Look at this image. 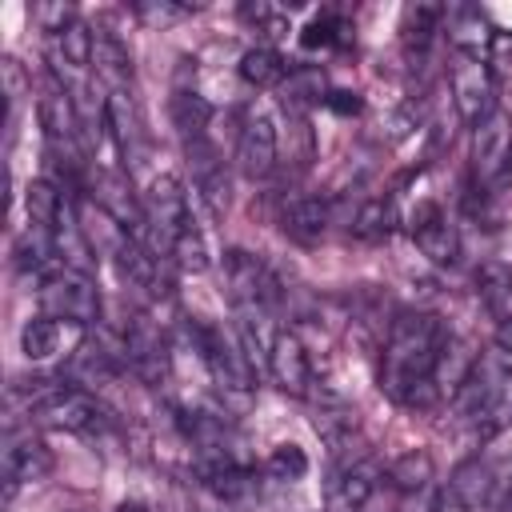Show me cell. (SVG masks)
I'll list each match as a JSON object with an SVG mask.
<instances>
[{"label": "cell", "mask_w": 512, "mask_h": 512, "mask_svg": "<svg viewBox=\"0 0 512 512\" xmlns=\"http://www.w3.org/2000/svg\"><path fill=\"white\" fill-rule=\"evenodd\" d=\"M448 340H452V332L432 312L396 316L388 328V340H384V356H380V388L396 404H404V396L420 380H436V364H440Z\"/></svg>", "instance_id": "1"}, {"label": "cell", "mask_w": 512, "mask_h": 512, "mask_svg": "<svg viewBox=\"0 0 512 512\" xmlns=\"http://www.w3.org/2000/svg\"><path fill=\"white\" fill-rule=\"evenodd\" d=\"M140 204H144V232H140L136 240H140L144 248H152V244L168 248V244L192 224L184 184H180L172 172L152 176L148 188H144V196H140ZM152 252H156V248H152Z\"/></svg>", "instance_id": "2"}, {"label": "cell", "mask_w": 512, "mask_h": 512, "mask_svg": "<svg viewBox=\"0 0 512 512\" xmlns=\"http://www.w3.org/2000/svg\"><path fill=\"white\" fill-rule=\"evenodd\" d=\"M36 300H40V312L52 320H68V324L100 320V288L92 284L88 272H76V268L48 272L36 288Z\"/></svg>", "instance_id": "3"}, {"label": "cell", "mask_w": 512, "mask_h": 512, "mask_svg": "<svg viewBox=\"0 0 512 512\" xmlns=\"http://www.w3.org/2000/svg\"><path fill=\"white\" fill-rule=\"evenodd\" d=\"M224 284H228V296L236 300V308L244 316H264V312H272L280 304L276 272L260 256H252L244 248H228L224 252Z\"/></svg>", "instance_id": "4"}, {"label": "cell", "mask_w": 512, "mask_h": 512, "mask_svg": "<svg viewBox=\"0 0 512 512\" xmlns=\"http://www.w3.org/2000/svg\"><path fill=\"white\" fill-rule=\"evenodd\" d=\"M120 348H124V368L140 380V384H164L172 372V344L164 336V328L148 316H132L120 332Z\"/></svg>", "instance_id": "5"}, {"label": "cell", "mask_w": 512, "mask_h": 512, "mask_svg": "<svg viewBox=\"0 0 512 512\" xmlns=\"http://www.w3.org/2000/svg\"><path fill=\"white\" fill-rule=\"evenodd\" d=\"M448 88H452V104H456L460 120L472 124V128L496 108V80H492V68H488L484 56L452 52V64H448Z\"/></svg>", "instance_id": "6"}, {"label": "cell", "mask_w": 512, "mask_h": 512, "mask_svg": "<svg viewBox=\"0 0 512 512\" xmlns=\"http://www.w3.org/2000/svg\"><path fill=\"white\" fill-rule=\"evenodd\" d=\"M28 416L48 428H64V432H100L104 428V408L96 404V396L88 388H76L64 380H52V388L36 400V408Z\"/></svg>", "instance_id": "7"}, {"label": "cell", "mask_w": 512, "mask_h": 512, "mask_svg": "<svg viewBox=\"0 0 512 512\" xmlns=\"http://www.w3.org/2000/svg\"><path fill=\"white\" fill-rule=\"evenodd\" d=\"M500 476L484 456H468L448 476V488L440 492V512H476L500 500Z\"/></svg>", "instance_id": "8"}, {"label": "cell", "mask_w": 512, "mask_h": 512, "mask_svg": "<svg viewBox=\"0 0 512 512\" xmlns=\"http://www.w3.org/2000/svg\"><path fill=\"white\" fill-rule=\"evenodd\" d=\"M512 160V116L504 108H492L476 128H472V172L476 184L488 188L508 172Z\"/></svg>", "instance_id": "9"}, {"label": "cell", "mask_w": 512, "mask_h": 512, "mask_svg": "<svg viewBox=\"0 0 512 512\" xmlns=\"http://www.w3.org/2000/svg\"><path fill=\"white\" fill-rule=\"evenodd\" d=\"M408 232L416 240V248L432 260V264H456L460 256V236L456 224L444 216V208L436 200H420L408 216Z\"/></svg>", "instance_id": "10"}, {"label": "cell", "mask_w": 512, "mask_h": 512, "mask_svg": "<svg viewBox=\"0 0 512 512\" xmlns=\"http://www.w3.org/2000/svg\"><path fill=\"white\" fill-rule=\"evenodd\" d=\"M264 364H268L272 380H276L288 396H308V392H312V360H308V348L300 344L296 332L276 328Z\"/></svg>", "instance_id": "11"}, {"label": "cell", "mask_w": 512, "mask_h": 512, "mask_svg": "<svg viewBox=\"0 0 512 512\" xmlns=\"http://www.w3.org/2000/svg\"><path fill=\"white\" fill-rule=\"evenodd\" d=\"M52 448L28 428V432H8L4 444V480H8V496L16 492V484H36L52 472Z\"/></svg>", "instance_id": "12"}, {"label": "cell", "mask_w": 512, "mask_h": 512, "mask_svg": "<svg viewBox=\"0 0 512 512\" xmlns=\"http://www.w3.org/2000/svg\"><path fill=\"white\" fill-rule=\"evenodd\" d=\"M236 168L248 180H264L276 168V128L268 116H248L236 140Z\"/></svg>", "instance_id": "13"}, {"label": "cell", "mask_w": 512, "mask_h": 512, "mask_svg": "<svg viewBox=\"0 0 512 512\" xmlns=\"http://www.w3.org/2000/svg\"><path fill=\"white\" fill-rule=\"evenodd\" d=\"M372 488H376V468L348 460V464L332 468L324 504H328V512H364V504L372 500Z\"/></svg>", "instance_id": "14"}, {"label": "cell", "mask_w": 512, "mask_h": 512, "mask_svg": "<svg viewBox=\"0 0 512 512\" xmlns=\"http://www.w3.org/2000/svg\"><path fill=\"white\" fill-rule=\"evenodd\" d=\"M184 156H188V168H192V180H196L204 204L220 216V212L228 208V172H224V160L216 156L212 140L184 144Z\"/></svg>", "instance_id": "15"}, {"label": "cell", "mask_w": 512, "mask_h": 512, "mask_svg": "<svg viewBox=\"0 0 512 512\" xmlns=\"http://www.w3.org/2000/svg\"><path fill=\"white\" fill-rule=\"evenodd\" d=\"M36 116H40V128L48 132L52 144H76L80 140V112H76V100L68 88L48 84L36 100Z\"/></svg>", "instance_id": "16"}, {"label": "cell", "mask_w": 512, "mask_h": 512, "mask_svg": "<svg viewBox=\"0 0 512 512\" xmlns=\"http://www.w3.org/2000/svg\"><path fill=\"white\" fill-rule=\"evenodd\" d=\"M328 76L320 64H288V76L280 84V104L288 116H304L312 104L328 100Z\"/></svg>", "instance_id": "17"}, {"label": "cell", "mask_w": 512, "mask_h": 512, "mask_svg": "<svg viewBox=\"0 0 512 512\" xmlns=\"http://www.w3.org/2000/svg\"><path fill=\"white\" fill-rule=\"evenodd\" d=\"M328 220H332V212H328V200H320V196H296L280 212V228L296 244H316L328 232Z\"/></svg>", "instance_id": "18"}, {"label": "cell", "mask_w": 512, "mask_h": 512, "mask_svg": "<svg viewBox=\"0 0 512 512\" xmlns=\"http://www.w3.org/2000/svg\"><path fill=\"white\" fill-rule=\"evenodd\" d=\"M440 28H444V8L440 4H408L404 16H400V40H404L408 60H424Z\"/></svg>", "instance_id": "19"}, {"label": "cell", "mask_w": 512, "mask_h": 512, "mask_svg": "<svg viewBox=\"0 0 512 512\" xmlns=\"http://www.w3.org/2000/svg\"><path fill=\"white\" fill-rule=\"evenodd\" d=\"M108 132L116 136V144H120V152L128 160H140V152H144V120H140V108H136L128 88L108 96Z\"/></svg>", "instance_id": "20"}, {"label": "cell", "mask_w": 512, "mask_h": 512, "mask_svg": "<svg viewBox=\"0 0 512 512\" xmlns=\"http://www.w3.org/2000/svg\"><path fill=\"white\" fill-rule=\"evenodd\" d=\"M92 68H96V76H100L112 92H124V88L132 84V56H128V48H124V40L112 36V32H96Z\"/></svg>", "instance_id": "21"}, {"label": "cell", "mask_w": 512, "mask_h": 512, "mask_svg": "<svg viewBox=\"0 0 512 512\" xmlns=\"http://www.w3.org/2000/svg\"><path fill=\"white\" fill-rule=\"evenodd\" d=\"M24 208H28V220H32V224L56 232V224L72 212V200H68V192H64L56 180H32V184L24 188Z\"/></svg>", "instance_id": "22"}, {"label": "cell", "mask_w": 512, "mask_h": 512, "mask_svg": "<svg viewBox=\"0 0 512 512\" xmlns=\"http://www.w3.org/2000/svg\"><path fill=\"white\" fill-rule=\"evenodd\" d=\"M168 112H172V124H176V132H180V140H184V144L208 140V124H212V104H208V100H204L200 92H192V88H180V92L172 96Z\"/></svg>", "instance_id": "23"}, {"label": "cell", "mask_w": 512, "mask_h": 512, "mask_svg": "<svg viewBox=\"0 0 512 512\" xmlns=\"http://www.w3.org/2000/svg\"><path fill=\"white\" fill-rule=\"evenodd\" d=\"M308 396H316V436L320 440H328L332 448H340L352 432H356V412L336 396V392H308Z\"/></svg>", "instance_id": "24"}, {"label": "cell", "mask_w": 512, "mask_h": 512, "mask_svg": "<svg viewBox=\"0 0 512 512\" xmlns=\"http://www.w3.org/2000/svg\"><path fill=\"white\" fill-rule=\"evenodd\" d=\"M476 296L484 300V308H488L500 324L512 320V268H508V264H496V260L480 264V268H476Z\"/></svg>", "instance_id": "25"}, {"label": "cell", "mask_w": 512, "mask_h": 512, "mask_svg": "<svg viewBox=\"0 0 512 512\" xmlns=\"http://www.w3.org/2000/svg\"><path fill=\"white\" fill-rule=\"evenodd\" d=\"M432 480H436V464H432V456H428L424 448H412V452H404V456H396V460L388 464V484H392L396 492H404V496L428 492Z\"/></svg>", "instance_id": "26"}, {"label": "cell", "mask_w": 512, "mask_h": 512, "mask_svg": "<svg viewBox=\"0 0 512 512\" xmlns=\"http://www.w3.org/2000/svg\"><path fill=\"white\" fill-rule=\"evenodd\" d=\"M504 428H512V372L488 392V400H484L480 412L472 416V432H476L480 440H492V436H500Z\"/></svg>", "instance_id": "27"}, {"label": "cell", "mask_w": 512, "mask_h": 512, "mask_svg": "<svg viewBox=\"0 0 512 512\" xmlns=\"http://www.w3.org/2000/svg\"><path fill=\"white\" fill-rule=\"evenodd\" d=\"M444 24H448V40H452V52H472L480 56V44L492 40L488 32V20L480 16V8H444Z\"/></svg>", "instance_id": "28"}, {"label": "cell", "mask_w": 512, "mask_h": 512, "mask_svg": "<svg viewBox=\"0 0 512 512\" xmlns=\"http://www.w3.org/2000/svg\"><path fill=\"white\" fill-rule=\"evenodd\" d=\"M56 48H52V60L56 68H92V44H96V28H88L84 20L68 24L60 36H52Z\"/></svg>", "instance_id": "29"}, {"label": "cell", "mask_w": 512, "mask_h": 512, "mask_svg": "<svg viewBox=\"0 0 512 512\" xmlns=\"http://www.w3.org/2000/svg\"><path fill=\"white\" fill-rule=\"evenodd\" d=\"M284 76H288V64H284V56L276 48L260 44V48H248L240 56V80L252 84V88H280Z\"/></svg>", "instance_id": "30"}, {"label": "cell", "mask_w": 512, "mask_h": 512, "mask_svg": "<svg viewBox=\"0 0 512 512\" xmlns=\"http://www.w3.org/2000/svg\"><path fill=\"white\" fill-rule=\"evenodd\" d=\"M348 232H352L356 240H368V244L388 240V236L396 232V208H392V200H364V204L352 212Z\"/></svg>", "instance_id": "31"}, {"label": "cell", "mask_w": 512, "mask_h": 512, "mask_svg": "<svg viewBox=\"0 0 512 512\" xmlns=\"http://www.w3.org/2000/svg\"><path fill=\"white\" fill-rule=\"evenodd\" d=\"M12 256H16V268H20V272H40V268H48V264L60 256V252H56V232H52V228H40V224H28V228L20 232Z\"/></svg>", "instance_id": "32"}, {"label": "cell", "mask_w": 512, "mask_h": 512, "mask_svg": "<svg viewBox=\"0 0 512 512\" xmlns=\"http://www.w3.org/2000/svg\"><path fill=\"white\" fill-rule=\"evenodd\" d=\"M352 40V24L336 12H320L308 20V28L300 32V44L304 48H344Z\"/></svg>", "instance_id": "33"}, {"label": "cell", "mask_w": 512, "mask_h": 512, "mask_svg": "<svg viewBox=\"0 0 512 512\" xmlns=\"http://www.w3.org/2000/svg\"><path fill=\"white\" fill-rule=\"evenodd\" d=\"M20 348H24L28 360H48L60 348V320H52V316L28 320L24 332H20Z\"/></svg>", "instance_id": "34"}, {"label": "cell", "mask_w": 512, "mask_h": 512, "mask_svg": "<svg viewBox=\"0 0 512 512\" xmlns=\"http://www.w3.org/2000/svg\"><path fill=\"white\" fill-rule=\"evenodd\" d=\"M168 256H172V264L184 268V272H204V268H208V244H204L200 228L188 224V228L168 244Z\"/></svg>", "instance_id": "35"}, {"label": "cell", "mask_w": 512, "mask_h": 512, "mask_svg": "<svg viewBox=\"0 0 512 512\" xmlns=\"http://www.w3.org/2000/svg\"><path fill=\"white\" fill-rule=\"evenodd\" d=\"M264 472L272 480H300L308 472V456H304L300 444H276L268 452V460H264Z\"/></svg>", "instance_id": "36"}, {"label": "cell", "mask_w": 512, "mask_h": 512, "mask_svg": "<svg viewBox=\"0 0 512 512\" xmlns=\"http://www.w3.org/2000/svg\"><path fill=\"white\" fill-rule=\"evenodd\" d=\"M28 20L32 24H40V32H52V36H60L68 24H76L80 16H76V8L72 4H32L28 8Z\"/></svg>", "instance_id": "37"}, {"label": "cell", "mask_w": 512, "mask_h": 512, "mask_svg": "<svg viewBox=\"0 0 512 512\" xmlns=\"http://www.w3.org/2000/svg\"><path fill=\"white\" fill-rule=\"evenodd\" d=\"M0 76H4V96H8V104L16 108V100H20V96H28L32 76L24 72V64H20L16 56H4V60H0Z\"/></svg>", "instance_id": "38"}, {"label": "cell", "mask_w": 512, "mask_h": 512, "mask_svg": "<svg viewBox=\"0 0 512 512\" xmlns=\"http://www.w3.org/2000/svg\"><path fill=\"white\" fill-rule=\"evenodd\" d=\"M488 68L492 72H512V32H492V40H488Z\"/></svg>", "instance_id": "39"}, {"label": "cell", "mask_w": 512, "mask_h": 512, "mask_svg": "<svg viewBox=\"0 0 512 512\" xmlns=\"http://www.w3.org/2000/svg\"><path fill=\"white\" fill-rule=\"evenodd\" d=\"M336 116H356L360 108H364V100H360V92H348V88H332L328 92V100H324Z\"/></svg>", "instance_id": "40"}, {"label": "cell", "mask_w": 512, "mask_h": 512, "mask_svg": "<svg viewBox=\"0 0 512 512\" xmlns=\"http://www.w3.org/2000/svg\"><path fill=\"white\" fill-rule=\"evenodd\" d=\"M492 356L512 372V320L496 324V336H492Z\"/></svg>", "instance_id": "41"}, {"label": "cell", "mask_w": 512, "mask_h": 512, "mask_svg": "<svg viewBox=\"0 0 512 512\" xmlns=\"http://www.w3.org/2000/svg\"><path fill=\"white\" fill-rule=\"evenodd\" d=\"M188 8H180V4H136V16H144V20H156V24H164V20H176V16H184Z\"/></svg>", "instance_id": "42"}, {"label": "cell", "mask_w": 512, "mask_h": 512, "mask_svg": "<svg viewBox=\"0 0 512 512\" xmlns=\"http://www.w3.org/2000/svg\"><path fill=\"white\" fill-rule=\"evenodd\" d=\"M116 512H152V508L140 504V500H124V504H116Z\"/></svg>", "instance_id": "43"}]
</instances>
